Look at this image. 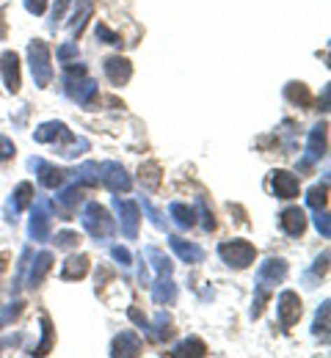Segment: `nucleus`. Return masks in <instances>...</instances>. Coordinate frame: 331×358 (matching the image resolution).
<instances>
[{
  "label": "nucleus",
  "instance_id": "1",
  "mask_svg": "<svg viewBox=\"0 0 331 358\" xmlns=\"http://www.w3.org/2000/svg\"><path fill=\"white\" fill-rule=\"evenodd\" d=\"M287 262L284 259H265L260 270H257V284H254V303H251V317L257 320L260 314L265 312V306H268V301L274 298V292H276V287L282 284L284 278H287Z\"/></svg>",
  "mask_w": 331,
  "mask_h": 358
},
{
  "label": "nucleus",
  "instance_id": "2",
  "mask_svg": "<svg viewBox=\"0 0 331 358\" xmlns=\"http://www.w3.org/2000/svg\"><path fill=\"white\" fill-rule=\"evenodd\" d=\"M34 141L36 143H58L64 157H78V155H83L89 149V141L86 138H75L66 130L64 122H45V124H39L36 133H34Z\"/></svg>",
  "mask_w": 331,
  "mask_h": 358
},
{
  "label": "nucleus",
  "instance_id": "3",
  "mask_svg": "<svg viewBox=\"0 0 331 358\" xmlns=\"http://www.w3.org/2000/svg\"><path fill=\"white\" fill-rule=\"evenodd\" d=\"M80 224H83V229L94 237L97 243H105V240H111V237L116 234V221H113L111 213H108L102 204H97V201H89V204L83 207Z\"/></svg>",
  "mask_w": 331,
  "mask_h": 358
},
{
  "label": "nucleus",
  "instance_id": "4",
  "mask_svg": "<svg viewBox=\"0 0 331 358\" xmlns=\"http://www.w3.org/2000/svg\"><path fill=\"white\" fill-rule=\"evenodd\" d=\"M28 66H31V75H34V83L39 89H48L50 80H52V64H50V47L42 39H34L28 45Z\"/></svg>",
  "mask_w": 331,
  "mask_h": 358
},
{
  "label": "nucleus",
  "instance_id": "5",
  "mask_svg": "<svg viewBox=\"0 0 331 358\" xmlns=\"http://www.w3.org/2000/svg\"><path fill=\"white\" fill-rule=\"evenodd\" d=\"M218 257L235 270L251 268V262L257 259V248L248 240H224L218 245Z\"/></svg>",
  "mask_w": 331,
  "mask_h": 358
},
{
  "label": "nucleus",
  "instance_id": "6",
  "mask_svg": "<svg viewBox=\"0 0 331 358\" xmlns=\"http://www.w3.org/2000/svg\"><path fill=\"white\" fill-rule=\"evenodd\" d=\"M329 152V124H315L312 133H309V141H307V155L301 157L298 163V171H309L315 163H321Z\"/></svg>",
  "mask_w": 331,
  "mask_h": 358
},
{
  "label": "nucleus",
  "instance_id": "7",
  "mask_svg": "<svg viewBox=\"0 0 331 358\" xmlns=\"http://www.w3.org/2000/svg\"><path fill=\"white\" fill-rule=\"evenodd\" d=\"M83 204V185H69L64 190H58V196L50 201V207L55 210V215L61 221H72V215L78 213V207Z\"/></svg>",
  "mask_w": 331,
  "mask_h": 358
},
{
  "label": "nucleus",
  "instance_id": "8",
  "mask_svg": "<svg viewBox=\"0 0 331 358\" xmlns=\"http://www.w3.org/2000/svg\"><path fill=\"white\" fill-rule=\"evenodd\" d=\"M113 210L119 213V226H122V234L127 240H136L139 237V226H141V207L130 199H119L113 196Z\"/></svg>",
  "mask_w": 331,
  "mask_h": 358
},
{
  "label": "nucleus",
  "instance_id": "9",
  "mask_svg": "<svg viewBox=\"0 0 331 358\" xmlns=\"http://www.w3.org/2000/svg\"><path fill=\"white\" fill-rule=\"evenodd\" d=\"M50 224H52V207L48 199H39L34 204L31 213V224H28V234L34 243H48L50 240Z\"/></svg>",
  "mask_w": 331,
  "mask_h": 358
},
{
  "label": "nucleus",
  "instance_id": "10",
  "mask_svg": "<svg viewBox=\"0 0 331 358\" xmlns=\"http://www.w3.org/2000/svg\"><path fill=\"white\" fill-rule=\"evenodd\" d=\"M99 182H102L111 193H127V190L133 187V179L125 171V166H122V163H113V160H108V163L99 166Z\"/></svg>",
  "mask_w": 331,
  "mask_h": 358
},
{
  "label": "nucleus",
  "instance_id": "11",
  "mask_svg": "<svg viewBox=\"0 0 331 358\" xmlns=\"http://www.w3.org/2000/svg\"><path fill=\"white\" fill-rule=\"evenodd\" d=\"M276 312H279V322L282 328H293L298 320H301V298L293 292V289H284L276 298Z\"/></svg>",
  "mask_w": 331,
  "mask_h": 358
},
{
  "label": "nucleus",
  "instance_id": "12",
  "mask_svg": "<svg viewBox=\"0 0 331 358\" xmlns=\"http://www.w3.org/2000/svg\"><path fill=\"white\" fill-rule=\"evenodd\" d=\"M102 69H105V78H108L113 86H127L130 78H133V64H130L127 58H122V55H111V58H105Z\"/></svg>",
  "mask_w": 331,
  "mask_h": 358
},
{
  "label": "nucleus",
  "instance_id": "13",
  "mask_svg": "<svg viewBox=\"0 0 331 358\" xmlns=\"http://www.w3.org/2000/svg\"><path fill=\"white\" fill-rule=\"evenodd\" d=\"M31 171H36V179H39V185L42 187H48V190H55V187H61L64 185V177H66V171H61V169H55V166H50L45 163L42 157H31Z\"/></svg>",
  "mask_w": 331,
  "mask_h": 358
},
{
  "label": "nucleus",
  "instance_id": "14",
  "mask_svg": "<svg viewBox=\"0 0 331 358\" xmlns=\"http://www.w3.org/2000/svg\"><path fill=\"white\" fill-rule=\"evenodd\" d=\"M0 72H3V83L8 94H17L20 91V55L14 50H6L0 55Z\"/></svg>",
  "mask_w": 331,
  "mask_h": 358
},
{
  "label": "nucleus",
  "instance_id": "15",
  "mask_svg": "<svg viewBox=\"0 0 331 358\" xmlns=\"http://www.w3.org/2000/svg\"><path fill=\"white\" fill-rule=\"evenodd\" d=\"M279 226L287 237H301L307 231V213L301 207H287L279 215Z\"/></svg>",
  "mask_w": 331,
  "mask_h": 358
},
{
  "label": "nucleus",
  "instance_id": "16",
  "mask_svg": "<svg viewBox=\"0 0 331 358\" xmlns=\"http://www.w3.org/2000/svg\"><path fill=\"white\" fill-rule=\"evenodd\" d=\"M271 187H274V196H276V199L290 201V199H295V196H298V177L279 169V171H274V174H271Z\"/></svg>",
  "mask_w": 331,
  "mask_h": 358
},
{
  "label": "nucleus",
  "instance_id": "17",
  "mask_svg": "<svg viewBox=\"0 0 331 358\" xmlns=\"http://www.w3.org/2000/svg\"><path fill=\"white\" fill-rule=\"evenodd\" d=\"M31 204H34V185H31V182H20L17 190H14L11 199H8V215H11L8 221L14 224L17 215H20L22 210H28Z\"/></svg>",
  "mask_w": 331,
  "mask_h": 358
},
{
  "label": "nucleus",
  "instance_id": "18",
  "mask_svg": "<svg viewBox=\"0 0 331 358\" xmlns=\"http://www.w3.org/2000/svg\"><path fill=\"white\" fill-rule=\"evenodd\" d=\"M111 356H141V339L136 331H122L113 342H111Z\"/></svg>",
  "mask_w": 331,
  "mask_h": 358
},
{
  "label": "nucleus",
  "instance_id": "19",
  "mask_svg": "<svg viewBox=\"0 0 331 358\" xmlns=\"http://www.w3.org/2000/svg\"><path fill=\"white\" fill-rule=\"evenodd\" d=\"M169 245H171V248H174V254H177L183 262H188V265H199V262H204V251H202L196 243H188V240H183V237L171 234V237H169Z\"/></svg>",
  "mask_w": 331,
  "mask_h": 358
},
{
  "label": "nucleus",
  "instance_id": "20",
  "mask_svg": "<svg viewBox=\"0 0 331 358\" xmlns=\"http://www.w3.org/2000/svg\"><path fill=\"white\" fill-rule=\"evenodd\" d=\"M149 287H152V298H155V303H160V306H171V303L177 301V284L171 281V275H157L155 284H149Z\"/></svg>",
  "mask_w": 331,
  "mask_h": 358
},
{
  "label": "nucleus",
  "instance_id": "21",
  "mask_svg": "<svg viewBox=\"0 0 331 358\" xmlns=\"http://www.w3.org/2000/svg\"><path fill=\"white\" fill-rule=\"evenodd\" d=\"M50 270H52V254H50V251L36 254V259H34L31 268H28V287H31V289L42 287V281L48 278Z\"/></svg>",
  "mask_w": 331,
  "mask_h": 358
},
{
  "label": "nucleus",
  "instance_id": "22",
  "mask_svg": "<svg viewBox=\"0 0 331 358\" xmlns=\"http://www.w3.org/2000/svg\"><path fill=\"white\" fill-rule=\"evenodd\" d=\"M89 273V257L86 254H72L66 262H64V268H61V278L64 281H78V278H83Z\"/></svg>",
  "mask_w": 331,
  "mask_h": 358
},
{
  "label": "nucleus",
  "instance_id": "23",
  "mask_svg": "<svg viewBox=\"0 0 331 358\" xmlns=\"http://www.w3.org/2000/svg\"><path fill=\"white\" fill-rule=\"evenodd\" d=\"M284 99L287 102H293V105H298V108H312V91L307 83H298V80H293V83H287L284 86Z\"/></svg>",
  "mask_w": 331,
  "mask_h": 358
},
{
  "label": "nucleus",
  "instance_id": "24",
  "mask_svg": "<svg viewBox=\"0 0 331 358\" xmlns=\"http://www.w3.org/2000/svg\"><path fill=\"white\" fill-rule=\"evenodd\" d=\"M94 14V0H78L75 6V14H72V34L80 39V34L86 31V22L92 20Z\"/></svg>",
  "mask_w": 331,
  "mask_h": 358
},
{
  "label": "nucleus",
  "instance_id": "25",
  "mask_svg": "<svg viewBox=\"0 0 331 358\" xmlns=\"http://www.w3.org/2000/svg\"><path fill=\"white\" fill-rule=\"evenodd\" d=\"M146 334H149V339H152V342H166V339L174 334V328H171V317H169L166 312H160L155 322H149Z\"/></svg>",
  "mask_w": 331,
  "mask_h": 358
},
{
  "label": "nucleus",
  "instance_id": "26",
  "mask_svg": "<svg viewBox=\"0 0 331 358\" xmlns=\"http://www.w3.org/2000/svg\"><path fill=\"white\" fill-rule=\"evenodd\" d=\"M169 215L174 218V224L180 226V229H193V224H196V213L190 210L188 204H183V201H171L169 204Z\"/></svg>",
  "mask_w": 331,
  "mask_h": 358
},
{
  "label": "nucleus",
  "instance_id": "27",
  "mask_svg": "<svg viewBox=\"0 0 331 358\" xmlns=\"http://www.w3.org/2000/svg\"><path fill=\"white\" fill-rule=\"evenodd\" d=\"M143 254H146L149 265L155 268V273H157V275H171V273H174V265H171V259H169L163 251H157V248H146Z\"/></svg>",
  "mask_w": 331,
  "mask_h": 358
},
{
  "label": "nucleus",
  "instance_id": "28",
  "mask_svg": "<svg viewBox=\"0 0 331 358\" xmlns=\"http://www.w3.org/2000/svg\"><path fill=\"white\" fill-rule=\"evenodd\" d=\"M174 358H185V356H207V345L202 342V339H196V336H190V339H185V342H180L177 348H174V353H171Z\"/></svg>",
  "mask_w": 331,
  "mask_h": 358
},
{
  "label": "nucleus",
  "instance_id": "29",
  "mask_svg": "<svg viewBox=\"0 0 331 358\" xmlns=\"http://www.w3.org/2000/svg\"><path fill=\"white\" fill-rule=\"evenodd\" d=\"M326 201H329V177H323L321 185H315L309 193H307V204L312 210H326Z\"/></svg>",
  "mask_w": 331,
  "mask_h": 358
},
{
  "label": "nucleus",
  "instance_id": "30",
  "mask_svg": "<svg viewBox=\"0 0 331 358\" xmlns=\"http://www.w3.org/2000/svg\"><path fill=\"white\" fill-rule=\"evenodd\" d=\"M139 177H141L143 187H149V190H157V187H160V179H163V174H160V166H157L155 160H149V163H143V166H141Z\"/></svg>",
  "mask_w": 331,
  "mask_h": 358
},
{
  "label": "nucleus",
  "instance_id": "31",
  "mask_svg": "<svg viewBox=\"0 0 331 358\" xmlns=\"http://www.w3.org/2000/svg\"><path fill=\"white\" fill-rule=\"evenodd\" d=\"M329 301H323L321 303V309H318V317H315V325H312V334L315 336H321L323 342H329Z\"/></svg>",
  "mask_w": 331,
  "mask_h": 358
},
{
  "label": "nucleus",
  "instance_id": "32",
  "mask_svg": "<svg viewBox=\"0 0 331 358\" xmlns=\"http://www.w3.org/2000/svg\"><path fill=\"white\" fill-rule=\"evenodd\" d=\"M75 174H78V185H83V187L99 185V166H97V163H83Z\"/></svg>",
  "mask_w": 331,
  "mask_h": 358
},
{
  "label": "nucleus",
  "instance_id": "33",
  "mask_svg": "<svg viewBox=\"0 0 331 358\" xmlns=\"http://www.w3.org/2000/svg\"><path fill=\"white\" fill-rule=\"evenodd\" d=\"M50 348H52V322H50L48 314H42V342H39L36 350H31V353L45 356V353H50Z\"/></svg>",
  "mask_w": 331,
  "mask_h": 358
},
{
  "label": "nucleus",
  "instance_id": "34",
  "mask_svg": "<svg viewBox=\"0 0 331 358\" xmlns=\"http://www.w3.org/2000/svg\"><path fill=\"white\" fill-rule=\"evenodd\" d=\"M55 248H78L80 245V234L78 231H69V229H64V231H58L55 234Z\"/></svg>",
  "mask_w": 331,
  "mask_h": 358
},
{
  "label": "nucleus",
  "instance_id": "35",
  "mask_svg": "<svg viewBox=\"0 0 331 358\" xmlns=\"http://www.w3.org/2000/svg\"><path fill=\"white\" fill-rule=\"evenodd\" d=\"M55 55H58V61L66 66V64H72V61H78V55H80V50H78V42H64V45L55 50Z\"/></svg>",
  "mask_w": 331,
  "mask_h": 358
},
{
  "label": "nucleus",
  "instance_id": "36",
  "mask_svg": "<svg viewBox=\"0 0 331 358\" xmlns=\"http://www.w3.org/2000/svg\"><path fill=\"white\" fill-rule=\"evenodd\" d=\"M22 312H25V303H22V301H14V303H8V306L0 312V328H3V325H8V322H14V320H17V317H20Z\"/></svg>",
  "mask_w": 331,
  "mask_h": 358
},
{
  "label": "nucleus",
  "instance_id": "37",
  "mask_svg": "<svg viewBox=\"0 0 331 358\" xmlns=\"http://www.w3.org/2000/svg\"><path fill=\"white\" fill-rule=\"evenodd\" d=\"M69 6H72V0H55V6H52V11H50V28H52V31L61 25V20H64V14H66Z\"/></svg>",
  "mask_w": 331,
  "mask_h": 358
},
{
  "label": "nucleus",
  "instance_id": "38",
  "mask_svg": "<svg viewBox=\"0 0 331 358\" xmlns=\"http://www.w3.org/2000/svg\"><path fill=\"white\" fill-rule=\"evenodd\" d=\"M97 39H99V42H105V45H122V39H119V34H113V31H111V28H108V25H105V22H97Z\"/></svg>",
  "mask_w": 331,
  "mask_h": 358
},
{
  "label": "nucleus",
  "instance_id": "39",
  "mask_svg": "<svg viewBox=\"0 0 331 358\" xmlns=\"http://www.w3.org/2000/svg\"><path fill=\"white\" fill-rule=\"evenodd\" d=\"M199 215H202V226H204V231H213V229H216L213 210H207V201H204V199H199Z\"/></svg>",
  "mask_w": 331,
  "mask_h": 358
},
{
  "label": "nucleus",
  "instance_id": "40",
  "mask_svg": "<svg viewBox=\"0 0 331 358\" xmlns=\"http://www.w3.org/2000/svg\"><path fill=\"white\" fill-rule=\"evenodd\" d=\"M315 226L323 237H331V224H329V213L326 210H315Z\"/></svg>",
  "mask_w": 331,
  "mask_h": 358
},
{
  "label": "nucleus",
  "instance_id": "41",
  "mask_svg": "<svg viewBox=\"0 0 331 358\" xmlns=\"http://www.w3.org/2000/svg\"><path fill=\"white\" fill-rule=\"evenodd\" d=\"M111 254H113V259H116L122 268H130V265H133V254H130L127 248H122V245H113V248H111Z\"/></svg>",
  "mask_w": 331,
  "mask_h": 358
},
{
  "label": "nucleus",
  "instance_id": "42",
  "mask_svg": "<svg viewBox=\"0 0 331 358\" xmlns=\"http://www.w3.org/2000/svg\"><path fill=\"white\" fill-rule=\"evenodd\" d=\"M14 152H17V146L6 138V135H0V163H6V160H11L14 157Z\"/></svg>",
  "mask_w": 331,
  "mask_h": 358
},
{
  "label": "nucleus",
  "instance_id": "43",
  "mask_svg": "<svg viewBox=\"0 0 331 358\" xmlns=\"http://www.w3.org/2000/svg\"><path fill=\"white\" fill-rule=\"evenodd\" d=\"M141 204H143V210H146V215H149V221L157 226V229H166V221H163V215H160V213H157V210L149 204V199H143Z\"/></svg>",
  "mask_w": 331,
  "mask_h": 358
},
{
  "label": "nucleus",
  "instance_id": "44",
  "mask_svg": "<svg viewBox=\"0 0 331 358\" xmlns=\"http://www.w3.org/2000/svg\"><path fill=\"white\" fill-rule=\"evenodd\" d=\"M25 8H28L31 14L42 17V14H45V8H48V0H25Z\"/></svg>",
  "mask_w": 331,
  "mask_h": 358
},
{
  "label": "nucleus",
  "instance_id": "45",
  "mask_svg": "<svg viewBox=\"0 0 331 358\" xmlns=\"http://www.w3.org/2000/svg\"><path fill=\"white\" fill-rule=\"evenodd\" d=\"M326 270H329V251H323V257H318V259H315L312 273H315V275H326Z\"/></svg>",
  "mask_w": 331,
  "mask_h": 358
},
{
  "label": "nucleus",
  "instance_id": "46",
  "mask_svg": "<svg viewBox=\"0 0 331 358\" xmlns=\"http://www.w3.org/2000/svg\"><path fill=\"white\" fill-rule=\"evenodd\" d=\"M127 314H130V320H133V322H136L141 331H146V328H149V320H146V317H143V314L139 312L136 306H130V309H127Z\"/></svg>",
  "mask_w": 331,
  "mask_h": 358
},
{
  "label": "nucleus",
  "instance_id": "47",
  "mask_svg": "<svg viewBox=\"0 0 331 358\" xmlns=\"http://www.w3.org/2000/svg\"><path fill=\"white\" fill-rule=\"evenodd\" d=\"M8 31H6V6H0V39H6Z\"/></svg>",
  "mask_w": 331,
  "mask_h": 358
},
{
  "label": "nucleus",
  "instance_id": "48",
  "mask_svg": "<svg viewBox=\"0 0 331 358\" xmlns=\"http://www.w3.org/2000/svg\"><path fill=\"white\" fill-rule=\"evenodd\" d=\"M6 262H8V257H6V254H0V275H3V270H6Z\"/></svg>",
  "mask_w": 331,
  "mask_h": 358
}]
</instances>
